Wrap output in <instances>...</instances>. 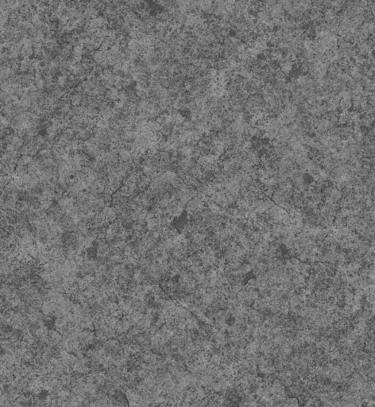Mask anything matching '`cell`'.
Returning <instances> with one entry per match:
<instances>
[{
	"label": "cell",
	"mask_w": 375,
	"mask_h": 407,
	"mask_svg": "<svg viewBox=\"0 0 375 407\" xmlns=\"http://www.w3.org/2000/svg\"><path fill=\"white\" fill-rule=\"evenodd\" d=\"M296 88H297V85H296V82L290 80L286 84L285 87V90L289 91L290 93H293V91H296Z\"/></svg>",
	"instance_id": "obj_18"
},
{
	"label": "cell",
	"mask_w": 375,
	"mask_h": 407,
	"mask_svg": "<svg viewBox=\"0 0 375 407\" xmlns=\"http://www.w3.org/2000/svg\"><path fill=\"white\" fill-rule=\"evenodd\" d=\"M240 270H241V272L243 273L244 275H246V276L249 273H250L252 271V266H250L248 262H243V263L242 264L241 267H240Z\"/></svg>",
	"instance_id": "obj_17"
},
{
	"label": "cell",
	"mask_w": 375,
	"mask_h": 407,
	"mask_svg": "<svg viewBox=\"0 0 375 407\" xmlns=\"http://www.w3.org/2000/svg\"><path fill=\"white\" fill-rule=\"evenodd\" d=\"M329 31H330L331 33L332 34H336L339 33V23L337 21V18H335L332 23L331 24H329Z\"/></svg>",
	"instance_id": "obj_13"
},
{
	"label": "cell",
	"mask_w": 375,
	"mask_h": 407,
	"mask_svg": "<svg viewBox=\"0 0 375 407\" xmlns=\"http://www.w3.org/2000/svg\"><path fill=\"white\" fill-rule=\"evenodd\" d=\"M98 216L110 224L115 222L118 219L119 215L116 212L115 208L112 205L109 204V205H106L105 207L99 212Z\"/></svg>",
	"instance_id": "obj_1"
},
{
	"label": "cell",
	"mask_w": 375,
	"mask_h": 407,
	"mask_svg": "<svg viewBox=\"0 0 375 407\" xmlns=\"http://www.w3.org/2000/svg\"><path fill=\"white\" fill-rule=\"evenodd\" d=\"M72 105L71 103H66V102L64 101V103H63L62 105L60 106L59 111H60L62 114H64V116H65V115L69 114V111H70L71 109H72Z\"/></svg>",
	"instance_id": "obj_15"
},
{
	"label": "cell",
	"mask_w": 375,
	"mask_h": 407,
	"mask_svg": "<svg viewBox=\"0 0 375 407\" xmlns=\"http://www.w3.org/2000/svg\"><path fill=\"white\" fill-rule=\"evenodd\" d=\"M357 49H358L359 55L364 56V57L367 56L369 54H371V53H373V47H372L371 45H369V43L367 42V41L363 42L362 43L360 44L358 46H357Z\"/></svg>",
	"instance_id": "obj_5"
},
{
	"label": "cell",
	"mask_w": 375,
	"mask_h": 407,
	"mask_svg": "<svg viewBox=\"0 0 375 407\" xmlns=\"http://www.w3.org/2000/svg\"><path fill=\"white\" fill-rule=\"evenodd\" d=\"M32 55H33V46H29V45H24V46H23V48L21 49L20 57H23V59L29 58Z\"/></svg>",
	"instance_id": "obj_9"
},
{
	"label": "cell",
	"mask_w": 375,
	"mask_h": 407,
	"mask_svg": "<svg viewBox=\"0 0 375 407\" xmlns=\"http://www.w3.org/2000/svg\"><path fill=\"white\" fill-rule=\"evenodd\" d=\"M55 310V304L49 301L48 300H45L41 305V311L45 317H54V312Z\"/></svg>",
	"instance_id": "obj_3"
},
{
	"label": "cell",
	"mask_w": 375,
	"mask_h": 407,
	"mask_svg": "<svg viewBox=\"0 0 375 407\" xmlns=\"http://www.w3.org/2000/svg\"><path fill=\"white\" fill-rule=\"evenodd\" d=\"M33 157L29 155H23L20 157V159L18 162L17 165H23V166H28L31 162H33Z\"/></svg>",
	"instance_id": "obj_12"
},
{
	"label": "cell",
	"mask_w": 375,
	"mask_h": 407,
	"mask_svg": "<svg viewBox=\"0 0 375 407\" xmlns=\"http://www.w3.org/2000/svg\"><path fill=\"white\" fill-rule=\"evenodd\" d=\"M352 108V101L351 99H341L339 101V109L341 111H349Z\"/></svg>",
	"instance_id": "obj_6"
},
{
	"label": "cell",
	"mask_w": 375,
	"mask_h": 407,
	"mask_svg": "<svg viewBox=\"0 0 375 407\" xmlns=\"http://www.w3.org/2000/svg\"><path fill=\"white\" fill-rule=\"evenodd\" d=\"M354 61L355 63V65L363 66L366 63V61H367V57H364V56L358 55V57H356L354 59Z\"/></svg>",
	"instance_id": "obj_20"
},
{
	"label": "cell",
	"mask_w": 375,
	"mask_h": 407,
	"mask_svg": "<svg viewBox=\"0 0 375 407\" xmlns=\"http://www.w3.org/2000/svg\"><path fill=\"white\" fill-rule=\"evenodd\" d=\"M349 116H350V119L352 121L353 123H359L360 120H361V117H362V113L356 110L351 111L349 112Z\"/></svg>",
	"instance_id": "obj_11"
},
{
	"label": "cell",
	"mask_w": 375,
	"mask_h": 407,
	"mask_svg": "<svg viewBox=\"0 0 375 407\" xmlns=\"http://www.w3.org/2000/svg\"><path fill=\"white\" fill-rule=\"evenodd\" d=\"M311 78L310 77L309 75L308 74H300V76L296 78V83L297 85V86L300 87H305L309 83L310 81L311 80Z\"/></svg>",
	"instance_id": "obj_7"
},
{
	"label": "cell",
	"mask_w": 375,
	"mask_h": 407,
	"mask_svg": "<svg viewBox=\"0 0 375 407\" xmlns=\"http://www.w3.org/2000/svg\"><path fill=\"white\" fill-rule=\"evenodd\" d=\"M305 29L303 28H295L293 30V36L294 38H301V36L303 35V33H305Z\"/></svg>",
	"instance_id": "obj_22"
},
{
	"label": "cell",
	"mask_w": 375,
	"mask_h": 407,
	"mask_svg": "<svg viewBox=\"0 0 375 407\" xmlns=\"http://www.w3.org/2000/svg\"><path fill=\"white\" fill-rule=\"evenodd\" d=\"M150 183H151V178L144 174H141L138 181V189L139 193L145 192L147 188H150Z\"/></svg>",
	"instance_id": "obj_4"
},
{
	"label": "cell",
	"mask_w": 375,
	"mask_h": 407,
	"mask_svg": "<svg viewBox=\"0 0 375 407\" xmlns=\"http://www.w3.org/2000/svg\"><path fill=\"white\" fill-rule=\"evenodd\" d=\"M57 83L59 87L65 89L68 88V76H58L57 78Z\"/></svg>",
	"instance_id": "obj_14"
},
{
	"label": "cell",
	"mask_w": 375,
	"mask_h": 407,
	"mask_svg": "<svg viewBox=\"0 0 375 407\" xmlns=\"http://www.w3.org/2000/svg\"><path fill=\"white\" fill-rule=\"evenodd\" d=\"M45 141H46V140H45V136H44V135H38L35 137V142H36L37 145H38V147H41V149H42V147H43L44 145H45Z\"/></svg>",
	"instance_id": "obj_19"
},
{
	"label": "cell",
	"mask_w": 375,
	"mask_h": 407,
	"mask_svg": "<svg viewBox=\"0 0 375 407\" xmlns=\"http://www.w3.org/2000/svg\"><path fill=\"white\" fill-rule=\"evenodd\" d=\"M294 242L295 240H289L288 238H283L282 239V246H284L287 250H290V249H293V246H294Z\"/></svg>",
	"instance_id": "obj_16"
},
{
	"label": "cell",
	"mask_w": 375,
	"mask_h": 407,
	"mask_svg": "<svg viewBox=\"0 0 375 407\" xmlns=\"http://www.w3.org/2000/svg\"><path fill=\"white\" fill-rule=\"evenodd\" d=\"M308 69H309V63L304 62L301 63L298 71L301 74H307L308 73Z\"/></svg>",
	"instance_id": "obj_21"
},
{
	"label": "cell",
	"mask_w": 375,
	"mask_h": 407,
	"mask_svg": "<svg viewBox=\"0 0 375 407\" xmlns=\"http://www.w3.org/2000/svg\"><path fill=\"white\" fill-rule=\"evenodd\" d=\"M57 204L60 207V209H63L65 213L72 209L76 206V200L69 196L64 194L63 197H60L57 200Z\"/></svg>",
	"instance_id": "obj_2"
},
{
	"label": "cell",
	"mask_w": 375,
	"mask_h": 407,
	"mask_svg": "<svg viewBox=\"0 0 375 407\" xmlns=\"http://www.w3.org/2000/svg\"><path fill=\"white\" fill-rule=\"evenodd\" d=\"M31 60L29 58H23L21 60L20 63V72L23 73H28V71L32 69L31 66Z\"/></svg>",
	"instance_id": "obj_8"
},
{
	"label": "cell",
	"mask_w": 375,
	"mask_h": 407,
	"mask_svg": "<svg viewBox=\"0 0 375 407\" xmlns=\"http://www.w3.org/2000/svg\"><path fill=\"white\" fill-rule=\"evenodd\" d=\"M349 120V111H341L339 113V118H338V123H339L342 126H344V125H347Z\"/></svg>",
	"instance_id": "obj_10"
}]
</instances>
